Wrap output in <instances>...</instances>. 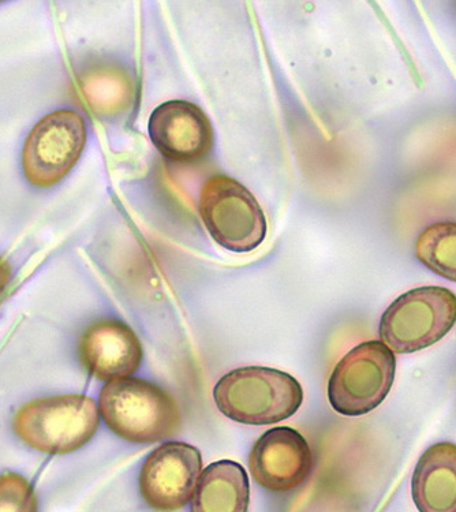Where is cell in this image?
<instances>
[{
    "label": "cell",
    "instance_id": "13",
    "mask_svg": "<svg viewBox=\"0 0 456 512\" xmlns=\"http://www.w3.org/2000/svg\"><path fill=\"white\" fill-rule=\"evenodd\" d=\"M248 473L237 462L219 461L201 473L192 497V512H248Z\"/></svg>",
    "mask_w": 456,
    "mask_h": 512
},
{
    "label": "cell",
    "instance_id": "11",
    "mask_svg": "<svg viewBox=\"0 0 456 512\" xmlns=\"http://www.w3.org/2000/svg\"><path fill=\"white\" fill-rule=\"evenodd\" d=\"M82 365L99 380L129 379L137 373L144 358L136 332L115 319L96 321L78 342Z\"/></svg>",
    "mask_w": 456,
    "mask_h": 512
},
{
    "label": "cell",
    "instance_id": "2",
    "mask_svg": "<svg viewBox=\"0 0 456 512\" xmlns=\"http://www.w3.org/2000/svg\"><path fill=\"white\" fill-rule=\"evenodd\" d=\"M224 416L245 425H272L297 413L304 390L289 373L264 366H246L227 373L213 388Z\"/></svg>",
    "mask_w": 456,
    "mask_h": 512
},
{
    "label": "cell",
    "instance_id": "8",
    "mask_svg": "<svg viewBox=\"0 0 456 512\" xmlns=\"http://www.w3.org/2000/svg\"><path fill=\"white\" fill-rule=\"evenodd\" d=\"M203 473L200 451L182 442L164 443L145 459L140 493L152 510L174 512L192 500Z\"/></svg>",
    "mask_w": 456,
    "mask_h": 512
},
{
    "label": "cell",
    "instance_id": "5",
    "mask_svg": "<svg viewBox=\"0 0 456 512\" xmlns=\"http://www.w3.org/2000/svg\"><path fill=\"white\" fill-rule=\"evenodd\" d=\"M198 212L209 235L230 252H253L267 237V219L259 201L227 175H213L204 183Z\"/></svg>",
    "mask_w": 456,
    "mask_h": 512
},
{
    "label": "cell",
    "instance_id": "6",
    "mask_svg": "<svg viewBox=\"0 0 456 512\" xmlns=\"http://www.w3.org/2000/svg\"><path fill=\"white\" fill-rule=\"evenodd\" d=\"M396 372L395 354L381 340L354 347L335 366L328 399L336 413L361 417L377 409L390 394Z\"/></svg>",
    "mask_w": 456,
    "mask_h": 512
},
{
    "label": "cell",
    "instance_id": "3",
    "mask_svg": "<svg viewBox=\"0 0 456 512\" xmlns=\"http://www.w3.org/2000/svg\"><path fill=\"white\" fill-rule=\"evenodd\" d=\"M99 422L95 399L61 395L26 403L14 417L13 426L29 447L62 455L84 447L95 436Z\"/></svg>",
    "mask_w": 456,
    "mask_h": 512
},
{
    "label": "cell",
    "instance_id": "9",
    "mask_svg": "<svg viewBox=\"0 0 456 512\" xmlns=\"http://www.w3.org/2000/svg\"><path fill=\"white\" fill-rule=\"evenodd\" d=\"M249 469L254 481L268 491H294L312 473V450L305 437L289 426L269 429L254 443Z\"/></svg>",
    "mask_w": 456,
    "mask_h": 512
},
{
    "label": "cell",
    "instance_id": "10",
    "mask_svg": "<svg viewBox=\"0 0 456 512\" xmlns=\"http://www.w3.org/2000/svg\"><path fill=\"white\" fill-rule=\"evenodd\" d=\"M152 144L168 162L192 164L207 158L213 129L205 112L186 100H170L152 112L148 122Z\"/></svg>",
    "mask_w": 456,
    "mask_h": 512
},
{
    "label": "cell",
    "instance_id": "7",
    "mask_svg": "<svg viewBox=\"0 0 456 512\" xmlns=\"http://www.w3.org/2000/svg\"><path fill=\"white\" fill-rule=\"evenodd\" d=\"M87 137V123L78 112L48 114L33 127L22 149L26 179L36 188L61 182L80 160Z\"/></svg>",
    "mask_w": 456,
    "mask_h": 512
},
{
    "label": "cell",
    "instance_id": "16",
    "mask_svg": "<svg viewBox=\"0 0 456 512\" xmlns=\"http://www.w3.org/2000/svg\"><path fill=\"white\" fill-rule=\"evenodd\" d=\"M0 512H37L35 491L20 474L0 476Z\"/></svg>",
    "mask_w": 456,
    "mask_h": 512
},
{
    "label": "cell",
    "instance_id": "1",
    "mask_svg": "<svg viewBox=\"0 0 456 512\" xmlns=\"http://www.w3.org/2000/svg\"><path fill=\"white\" fill-rule=\"evenodd\" d=\"M99 410L108 428L130 443L162 442L177 435L182 425L174 396L136 377L107 383L100 392Z\"/></svg>",
    "mask_w": 456,
    "mask_h": 512
},
{
    "label": "cell",
    "instance_id": "14",
    "mask_svg": "<svg viewBox=\"0 0 456 512\" xmlns=\"http://www.w3.org/2000/svg\"><path fill=\"white\" fill-rule=\"evenodd\" d=\"M82 95L99 114L111 115L123 110L129 102L130 84L121 71L97 67L80 78Z\"/></svg>",
    "mask_w": 456,
    "mask_h": 512
},
{
    "label": "cell",
    "instance_id": "4",
    "mask_svg": "<svg viewBox=\"0 0 456 512\" xmlns=\"http://www.w3.org/2000/svg\"><path fill=\"white\" fill-rule=\"evenodd\" d=\"M456 324V295L425 286L396 298L380 320L381 342L396 354H413L440 342Z\"/></svg>",
    "mask_w": 456,
    "mask_h": 512
},
{
    "label": "cell",
    "instance_id": "12",
    "mask_svg": "<svg viewBox=\"0 0 456 512\" xmlns=\"http://www.w3.org/2000/svg\"><path fill=\"white\" fill-rule=\"evenodd\" d=\"M411 495L420 512H456V444H433L421 455Z\"/></svg>",
    "mask_w": 456,
    "mask_h": 512
},
{
    "label": "cell",
    "instance_id": "17",
    "mask_svg": "<svg viewBox=\"0 0 456 512\" xmlns=\"http://www.w3.org/2000/svg\"><path fill=\"white\" fill-rule=\"evenodd\" d=\"M11 269L5 260L0 259V295L6 290L7 284L10 283Z\"/></svg>",
    "mask_w": 456,
    "mask_h": 512
},
{
    "label": "cell",
    "instance_id": "15",
    "mask_svg": "<svg viewBox=\"0 0 456 512\" xmlns=\"http://www.w3.org/2000/svg\"><path fill=\"white\" fill-rule=\"evenodd\" d=\"M416 256L436 275L456 283V223L426 227L417 239Z\"/></svg>",
    "mask_w": 456,
    "mask_h": 512
}]
</instances>
